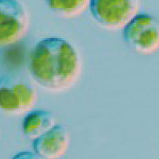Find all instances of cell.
Returning <instances> with one entry per match:
<instances>
[{
    "label": "cell",
    "instance_id": "6da1fadb",
    "mask_svg": "<svg viewBox=\"0 0 159 159\" xmlns=\"http://www.w3.org/2000/svg\"><path fill=\"white\" fill-rule=\"evenodd\" d=\"M29 69L39 86L52 92L71 89L81 73V61L67 40L47 38L36 44L30 57Z\"/></svg>",
    "mask_w": 159,
    "mask_h": 159
},
{
    "label": "cell",
    "instance_id": "7a4b0ae2",
    "mask_svg": "<svg viewBox=\"0 0 159 159\" xmlns=\"http://www.w3.org/2000/svg\"><path fill=\"white\" fill-rule=\"evenodd\" d=\"M36 102V89L27 78L14 73L0 76L1 110L9 114H25Z\"/></svg>",
    "mask_w": 159,
    "mask_h": 159
},
{
    "label": "cell",
    "instance_id": "3957f363",
    "mask_svg": "<svg viewBox=\"0 0 159 159\" xmlns=\"http://www.w3.org/2000/svg\"><path fill=\"white\" fill-rule=\"evenodd\" d=\"M123 38L138 54H154L159 51V22L152 15L139 14L123 29Z\"/></svg>",
    "mask_w": 159,
    "mask_h": 159
},
{
    "label": "cell",
    "instance_id": "277c9868",
    "mask_svg": "<svg viewBox=\"0 0 159 159\" xmlns=\"http://www.w3.org/2000/svg\"><path fill=\"white\" fill-rule=\"evenodd\" d=\"M91 14L96 22L109 30L123 28L138 15L139 0H91Z\"/></svg>",
    "mask_w": 159,
    "mask_h": 159
},
{
    "label": "cell",
    "instance_id": "5b68a950",
    "mask_svg": "<svg viewBox=\"0 0 159 159\" xmlns=\"http://www.w3.org/2000/svg\"><path fill=\"white\" fill-rule=\"evenodd\" d=\"M29 26V14L18 0H0V46L21 41Z\"/></svg>",
    "mask_w": 159,
    "mask_h": 159
},
{
    "label": "cell",
    "instance_id": "8992f818",
    "mask_svg": "<svg viewBox=\"0 0 159 159\" xmlns=\"http://www.w3.org/2000/svg\"><path fill=\"white\" fill-rule=\"evenodd\" d=\"M70 134L63 124H56L33 142L35 154L42 159H59L68 152Z\"/></svg>",
    "mask_w": 159,
    "mask_h": 159
},
{
    "label": "cell",
    "instance_id": "52a82bcc",
    "mask_svg": "<svg viewBox=\"0 0 159 159\" xmlns=\"http://www.w3.org/2000/svg\"><path fill=\"white\" fill-rule=\"evenodd\" d=\"M55 119L51 112L42 109L29 111L22 120V132L30 139H38L55 126Z\"/></svg>",
    "mask_w": 159,
    "mask_h": 159
},
{
    "label": "cell",
    "instance_id": "ba28073f",
    "mask_svg": "<svg viewBox=\"0 0 159 159\" xmlns=\"http://www.w3.org/2000/svg\"><path fill=\"white\" fill-rule=\"evenodd\" d=\"M91 0H45L48 7L62 18H75L89 7Z\"/></svg>",
    "mask_w": 159,
    "mask_h": 159
},
{
    "label": "cell",
    "instance_id": "9c48e42d",
    "mask_svg": "<svg viewBox=\"0 0 159 159\" xmlns=\"http://www.w3.org/2000/svg\"><path fill=\"white\" fill-rule=\"evenodd\" d=\"M11 159H42L34 152L22 151L14 155Z\"/></svg>",
    "mask_w": 159,
    "mask_h": 159
}]
</instances>
